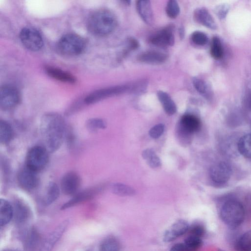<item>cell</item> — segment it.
<instances>
[{
  "label": "cell",
  "instance_id": "obj_1",
  "mask_svg": "<svg viewBox=\"0 0 251 251\" xmlns=\"http://www.w3.org/2000/svg\"><path fill=\"white\" fill-rule=\"evenodd\" d=\"M41 131L47 150L54 152L61 147L66 136L65 121L58 114H46L41 120Z\"/></svg>",
  "mask_w": 251,
  "mask_h": 251
},
{
  "label": "cell",
  "instance_id": "obj_2",
  "mask_svg": "<svg viewBox=\"0 0 251 251\" xmlns=\"http://www.w3.org/2000/svg\"><path fill=\"white\" fill-rule=\"evenodd\" d=\"M117 25L115 15L111 11L101 9L93 13L87 22L90 32L96 35L104 36L111 33Z\"/></svg>",
  "mask_w": 251,
  "mask_h": 251
},
{
  "label": "cell",
  "instance_id": "obj_3",
  "mask_svg": "<svg viewBox=\"0 0 251 251\" xmlns=\"http://www.w3.org/2000/svg\"><path fill=\"white\" fill-rule=\"evenodd\" d=\"M245 210L242 204L235 200L226 201L220 210V217L223 222L229 227L235 228L243 222Z\"/></svg>",
  "mask_w": 251,
  "mask_h": 251
},
{
  "label": "cell",
  "instance_id": "obj_4",
  "mask_svg": "<svg viewBox=\"0 0 251 251\" xmlns=\"http://www.w3.org/2000/svg\"><path fill=\"white\" fill-rule=\"evenodd\" d=\"M85 43L80 36L68 33L62 36L57 44L59 52L67 56H74L79 54L84 50Z\"/></svg>",
  "mask_w": 251,
  "mask_h": 251
},
{
  "label": "cell",
  "instance_id": "obj_5",
  "mask_svg": "<svg viewBox=\"0 0 251 251\" xmlns=\"http://www.w3.org/2000/svg\"><path fill=\"white\" fill-rule=\"evenodd\" d=\"M49 157L46 148L40 146L31 148L25 158V166L37 173L44 169L49 162Z\"/></svg>",
  "mask_w": 251,
  "mask_h": 251
},
{
  "label": "cell",
  "instance_id": "obj_6",
  "mask_svg": "<svg viewBox=\"0 0 251 251\" xmlns=\"http://www.w3.org/2000/svg\"><path fill=\"white\" fill-rule=\"evenodd\" d=\"M131 84H124L107 87L96 90L89 94L84 100L86 104H92L107 98L126 92H131Z\"/></svg>",
  "mask_w": 251,
  "mask_h": 251
},
{
  "label": "cell",
  "instance_id": "obj_7",
  "mask_svg": "<svg viewBox=\"0 0 251 251\" xmlns=\"http://www.w3.org/2000/svg\"><path fill=\"white\" fill-rule=\"evenodd\" d=\"M20 38L23 44L28 50L37 51L43 45V40L40 32L32 27L23 28L20 33Z\"/></svg>",
  "mask_w": 251,
  "mask_h": 251
},
{
  "label": "cell",
  "instance_id": "obj_8",
  "mask_svg": "<svg viewBox=\"0 0 251 251\" xmlns=\"http://www.w3.org/2000/svg\"><path fill=\"white\" fill-rule=\"evenodd\" d=\"M20 100L18 90L14 86L6 85L0 90V106L4 110L11 109L15 107Z\"/></svg>",
  "mask_w": 251,
  "mask_h": 251
},
{
  "label": "cell",
  "instance_id": "obj_9",
  "mask_svg": "<svg viewBox=\"0 0 251 251\" xmlns=\"http://www.w3.org/2000/svg\"><path fill=\"white\" fill-rule=\"evenodd\" d=\"M210 177L217 184H224L229 179L231 175L230 166L226 162L220 161L214 164L210 169Z\"/></svg>",
  "mask_w": 251,
  "mask_h": 251
},
{
  "label": "cell",
  "instance_id": "obj_10",
  "mask_svg": "<svg viewBox=\"0 0 251 251\" xmlns=\"http://www.w3.org/2000/svg\"><path fill=\"white\" fill-rule=\"evenodd\" d=\"M149 41L151 44L159 47L172 46L175 43L173 27L168 26L158 30L150 37Z\"/></svg>",
  "mask_w": 251,
  "mask_h": 251
},
{
  "label": "cell",
  "instance_id": "obj_11",
  "mask_svg": "<svg viewBox=\"0 0 251 251\" xmlns=\"http://www.w3.org/2000/svg\"><path fill=\"white\" fill-rule=\"evenodd\" d=\"M37 172L25 166L21 169L18 174V181L20 186L26 190L35 189L39 184V177Z\"/></svg>",
  "mask_w": 251,
  "mask_h": 251
},
{
  "label": "cell",
  "instance_id": "obj_12",
  "mask_svg": "<svg viewBox=\"0 0 251 251\" xmlns=\"http://www.w3.org/2000/svg\"><path fill=\"white\" fill-rule=\"evenodd\" d=\"M80 178L74 172H69L65 174L61 180V188L64 194L67 195H74L80 185Z\"/></svg>",
  "mask_w": 251,
  "mask_h": 251
},
{
  "label": "cell",
  "instance_id": "obj_13",
  "mask_svg": "<svg viewBox=\"0 0 251 251\" xmlns=\"http://www.w3.org/2000/svg\"><path fill=\"white\" fill-rule=\"evenodd\" d=\"M188 229V224L186 221L177 220L165 231L164 240L167 242L172 241L184 234Z\"/></svg>",
  "mask_w": 251,
  "mask_h": 251
},
{
  "label": "cell",
  "instance_id": "obj_14",
  "mask_svg": "<svg viewBox=\"0 0 251 251\" xmlns=\"http://www.w3.org/2000/svg\"><path fill=\"white\" fill-rule=\"evenodd\" d=\"M168 55L162 51L151 50L142 52L137 59L142 63L150 65H159L166 62Z\"/></svg>",
  "mask_w": 251,
  "mask_h": 251
},
{
  "label": "cell",
  "instance_id": "obj_15",
  "mask_svg": "<svg viewBox=\"0 0 251 251\" xmlns=\"http://www.w3.org/2000/svg\"><path fill=\"white\" fill-rule=\"evenodd\" d=\"M136 9L141 19L149 25L153 23V14L151 5L149 0H141L136 2Z\"/></svg>",
  "mask_w": 251,
  "mask_h": 251
},
{
  "label": "cell",
  "instance_id": "obj_16",
  "mask_svg": "<svg viewBox=\"0 0 251 251\" xmlns=\"http://www.w3.org/2000/svg\"><path fill=\"white\" fill-rule=\"evenodd\" d=\"M194 17L197 22L205 27L211 29L217 28L214 19L206 8H197L194 12Z\"/></svg>",
  "mask_w": 251,
  "mask_h": 251
},
{
  "label": "cell",
  "instance_id": "obj_17",
  "mask_svg": "<svg viewBox=\"0 0 251 251\" xmlns=\"http://www.w3.org/2000/svg\"><path fill=\"white\" fill-rule=\"evenodd\" d=\"M178 126L192 134L200 129L201 122L199 119L196 116L187 114L182 117Z\"/></svg>",
  "mask_w": 251,
  "mask_h": 251
},
{
  "label": "cell",
  "instance_id": "obj_18",
  "mask_svg": "<svg viewBox=\"0 0 251 251\" xmlns=\"http://www.w3.org/2000/svg\"><path fill=\"white\" fill-rule=\"evenodd\" d=\"M97 190L96 188H92L75 194L72 199L62 206V208H68L92 198Z\"/></svg>",
  "mask_w": 251,
  "mask_h": 251
},
{
  "label": "cell",
  "instance_id": "obj_19",
  "mask_svg": "<svg viewBox=\"0 0 251 251\" xmlns=\"http://www.w3.org/2000/svg\"><path fill=\"white\" fill-rule=\"evenodd\" d=\"M14 216L13 207L6 200H0V225L1 226L7 224Z\"/></svg>",
  "mask_w": 251,
  "mask_h": 251
},
{
  "label": "cell",
  "instance_id": "obj_20",
  "mask_svg": "<svg viewBox=\"0 0 251 251\" xmlns=\"http://www.w3.org/2000/svg\"><path fill=\"white\" fill-rule=\"evenodd\" d=\"M157 96L166 114L169 115L175 114L177 110L176 106L170 95L164 91H159Z\"/></svg>",
  "mask_w": 251,
  "mask_h": 251
},
{
  "label": "cell",
  "instance_id": "obj_21",
  "mask_svg": "<svg viewBox=\"0 0 251 251\" xmlns=\"http://www.w3.org/2000/svg\"><path fill=\"white\" fill-rule=\"evenodd\" d=\"M45 70L49 75L57 80L70 83L75 82V78L73 75L59 69L48 67Z\"/></svg>",
  "mask_w": 251,
  "mask_h": 251
},
{
  "label": "cell",
  "instance_id": "obj_22",
  "mask_svg": "<svg viewBox=\"0 0 251 251\" xmlns=\"http://www.w3.org/2000/svg\"><path fill=\"white\" fill-rule=\"evenodd\" d=\"M237 148L243 156L251 159V133L246 134L240 138Z\"/></svg>",
  "mask_w": 251,
  "mask_h": 251
},
{
  "label": "cell",
  "instance_id": "obj_23",
  "mask_svg": "<svg viewBox=\"0 0 251 251\" xmlns=\"http://www.w3.org/2000/svg\"><path fill=\"white\" fill-rule=\"evenodd\" d=\"M13 131L9 123L3 120L0 121V142L1 144H7L12 139Z\"/></svg>",
  "mask_w": 251,
  "mask_h": 251
},
{
  "label": "cell",
  "instance_id": "obj_24",
  "mask_svg": "<svg viewBox=\"0 0 251 251\" xmlns=\"http://www.w3.org/2000/svg\"><path fill=\"white\" fill-rule=\"evenodd\" d=\"M142 156L150 167L157 168L161 166V162L159 157L152 149H147L144 150Z\"/></svg>",
  "mask_w": 251,
  "mask_h": 251
},
{
  "label": "cell",
  "instance_id": "obj_25",
  "mask_svg": "<svg viewBox=\"0 0 251 251\" xmlns=\"http://www.w3.org/2000/svg\"><path fill=\"white\" fill-rule=\"evenodd\" d=\"M60 190L57 184L53 182L49 183L47 186L44 202L46 204H50L54 201L59 196Z\"/></svg>",
  "mask_w": 251,
  "mask_h": 251
},
{
  "label": "cell",
  "instance_id": "obj_26",
  "mask_svg": "<svg viewBox=\"0 0 251 251\" xmlns=\"http://www.w3.org/2000/svg\"><path fill=\"white\" fill-rule=\"evenodd\" d=\"M235 247L237 251H251V230L239 238Z\"/></svg>",
  "mask_w": 251,
  "mask_h": 251
},
{
  "label": "cell",
  "instance_id": "obj_27",
  "mask_svg": "<svg viewBox=\"0 0 251 251\" xmlns=\"http://www.w3.org/2000/svg\"><path fill=\"white\" fill-rule=\"evenodd\" d=\"M14 215L19 222H23L28 217V210L26 205L20 201H16L13 206Z\"/></svg>",
  "mask_w": 251,
  "mask_h": 251
},
{
  "label": "cell",
  "instance_id": "obj_28",
  "mask_svg": "<svg viewBox=\"0 0 251 251\" xmlns=\"http://www.w3.org/2000/svg\"><path fill=\"white\" fill-rule=\"evenodd\" d=\"M111 190L113 193L121 196H131L135 193L133 188L121 183L113 184Z\"/></svg>",
  "mask_w": 251,
  "mask_h": 251
},
{
  "label": "cell",
  "instance_id": "obj_29",
  "mask_svg": "<svg viewBox=\"0 0 251 251\" xmlns=\"http://www.w3.org/2000/svg\"><path fill=\"white\" fill-rule=\"evenodd\" d=\"M100 251H120L119 243L114 237H107L101 243Z\"/></svg>",
  "mask_w": 251,
  "mask_h": 251
},
{
  "label": "cell",
  "instance_id": "obj_30",
  "mask_svg": "<svg viewBox=\"0 0 251 251\" xmlns=\"http://www.w3.org/2000/svg\"><path fill=\"white\" fill-rule=\"evenodd\" d=\"M210 53L211 56L216 59H221L223 55V49L220 39L216 36L213 38Z\"/></svg>",
  "mask_w": 251,
  "mask_h": 251
},
{
  "label": "cell",
  "instance_id": "obj_31",
  "mask_svg": "<svg viewBox=\"0 0 251 251\" xmlns=\"http://www.w3.org/2000/svg\"><path fill=\"white\" fill-rule=\"evenodd\" d=\"M184 245L187 251H195L202 245L201 238L190 235L185 240Z\"/></svg>",
  "mask_w": 251,
  "mask_h": 251
},
{
  "label": "cell",
  "instance_id": "obj_32",
  "mask_svg": "<svg viewBox=\"0 0 251 251\" xmlns=\"http://www.w3.org/2000/svg\"><path fill=\"white\" fill-rule=\"evenodd\" d=\"M193 84L196 90L200 94L205 97H209L210 90L204 81L201 78L194 77L193 79Z\"/></svg>",
  "mask_w": 251,
  "mask_h": 251
},
{
  "label": "cell",
  "instance_id": "obj_33",
  "mask_svg": "<svg viewBox=\"0 0 251 251\" xmlns=\"http://www.w3.org/2000/svg\"><path fill=\"white\" fill-rule=\"evenodd\" d=\"M86 127L89 131L94 132L99 129L105 128L106 123L101 119L92 118L87 121Z\"/></svg>",
  "mask_w": 251,
  "mask_h": 251
},
{
  "label": "cell",
  "instance_id": "obj_34",
  "mask_svg": "<svg viewBox=\"0 0 251 251\" xmlns=\"http://www.w3.org/2000/svg\"><path fill=\"white\" fill-rule=\"evenodd\" d=\"M166 12L170 18L175 19L177 17L180 13V7L177 2L175 0L168 1L166 7Z\"/></svg>",
  "mask_w": 251,
  "mask_h": 251
},
{
  "label": "cell",
  "instance_id": "obj_35",
  "mask_svg": "<svg viewBox=\"0 0 251 251\" xmlns=\"http://www.w3.org/2000/svg\"><path fill=\"white\" fill-rule=\"evenodd\" d=\"M191 39L194 44L199 46L205 45L208 41L207 35L200 31L194 32L191 34Z\"/></svg>",
  "mask_w": 251,
  "mask_h": 251
},
{
  "label": "cell",
  "instance_id": "obj_36",
  "mask_svg": "<svg viewBox=\"0 0 251 251\" xmlns=\"http://www.w3.org/2000/svg\"><path fill=\"white\" fill-rule=\"evenodd\" d=\"M164 129V125L162 124H158L152 127L149 130V133L151 138L157 139L163 133Z\"/></svg>",
  "mask_w": 251,
  "mask_h": 251
},
{
  "label": "cell",
  "instance_id": "obj_37",
  "mask_svg": "<svg viewBox=\"0 0 251 251\" xmlns=\"http://www.w3.org/2000/svg\"><path fill=\"white\" fill-rule=\"evenodd\" d=\"M190 235L201 238L205 233L204 227L200 224H195L190 227Z\"/></svg>",
  "mask_w": 251,
  "mask_h": 251
},
{
  "label": "cell",
  "instance_id": "obj_38",
  "mask_svg": "<svg viewBox=\"0 0 251 251\" xmlns=\"http://www.w3.org/2000/svg\"><path fill=\"white\" fill-rule=\"evenodd\" d=\"M229 9V7L228 5L222 4L216 8L215 13L219 18L223 19L226 17Z\"/></svg>",
  "mask_w": 251,
  "mask_h": 251
},
{
  "label": "cell",
  "instance_id": "obj_39",
  "mask_svg": "<svg viewBox=\"0 0 251 251\" xmlns=\"http://www.w3.org/2000/svg\"><path fill=\"white\" fill-rule=\"evenodd\" d=\"M170 251H187L184 244L178 243L174 245Z\"/></svg>",
  "mask_w": 251,
  "mask_h": 251
},
{
  "label": "cell",
  "instance_id": "obj_40",
  "mask_svg": "<svg viewBox=\"0 0 251 251\" xmlns=\"http://www.w3.org/2000/svg\"><path fill=\"white\" fill-rule=\"evenodd\" d=\"M179 34H180V36L181 37L184 36V30L182 28H181L179 29Z\"/></svg>",
  "mask_w": 251,
  "mask_h": 251
},
{
  "label": "cell",
  "instance_id": "obj_41",
  "mask_svg": "<svg viewBox=\"0 0 251 251\" xmlns=\"http://www.w3.org/2000/svg\"></svg>",
  "mask_w": 251,
  "mask_h": 251
}]
</instances>
